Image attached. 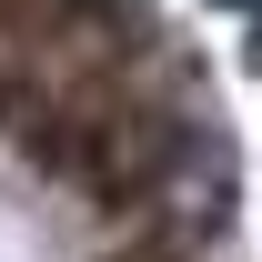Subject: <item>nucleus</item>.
<instances>
[{
	"label": "nucleus",
	"mask_w": 262,
	"mask_h": 262,
	"mask_svg": "<svg viewBox=\"0 0 262 262\" xmlns=\"http://www.w3.org/2000/svg\"><path fill=\"white\" fill-rule=\"evenodd\" d=\"M0 262H242V162L162 0H0Z\"/></svg>",
	"instance_id": "nucleus-1"
}]
</instances>
